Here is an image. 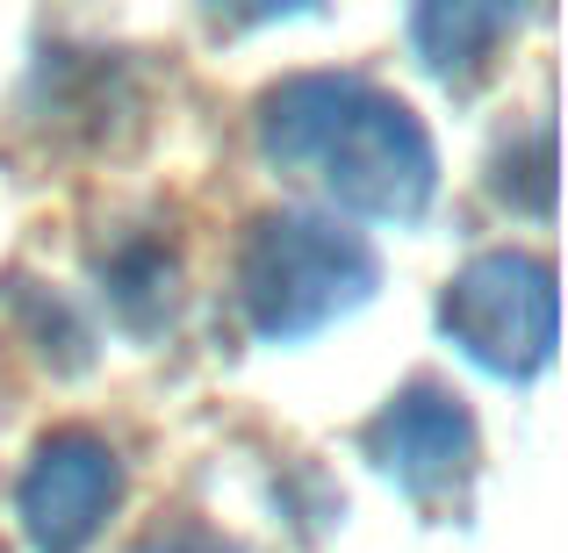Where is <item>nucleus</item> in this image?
<instances>
[{
	"mask_svg": "<svg viewBox=\"0 0 568 553\" xmlns=\"http://www.w3.org/2000/svg\"><path fill=\"white\" fill-rule=\"evenodd\" d=\"M439 324L483 373L526 381L555 360V266L532 252H483L446 280Z\"/></svg>",
	"mask_w": 568,
	"mask_h": 553,
	"instance_id": "nucleus-3",
	"label": "nucleus"
},
{
	"mask_svg": "<svg viewBox=\"0 0 568 553\" xmlns=\"http://www.w3.org/2000/svg\"><path fill=\"white\" fill-rule=\"evenodd\" d=\"M260 152L281 173L324 187L338 208L375 223L425 216L439 187L432 137L396 94L353 72H303L260 101Z\"/></svg>",
	"mask_w": 568,
	"mask_h": 553,
	"instance_id": "nucleus-1",
	"label": "nucleus"
},
{
	"mask_svg": "<svg viewBox=\"0 0 568 553\" xmlns=\"http://www.w3.org/2000/svg\"><path fill=\"white\" fill-rule=\"evenodd\" d=\"M216 22H237V29H252V22H281V14H303V8H317V0H202Z\"/></svg>",
	"mask_w": 568,
	"mask_h": 553,
	"instance_id": "nucleus-7",
	"label": "nucleus"
},
{
	"mask_svg": "<svg viewBox=\"0 0 568 553\" xmlns=\"http://www.w3.org/2000/svg\"><path fill=\"white\" fill-rule=\"evenodd\" d=\"M375 280V245L332 216H260L237 252V303L266 346H295L353 317Z\"/></svg>",
	"mask_w": 568,
	"mask_h": 553,
	"instance_id": "nucleus-2",
	"label": "nucleus"
},
{
	"mask_svg": "<svg viewBox=\"0 0 568 553\" xmlns=\"http://www.w3.org/2000/svg\"><path fill=\"white\" fill-rule=\"evenodd\" d=\"M138 553H245V546L216 540V532H194V525H181V532H159V540H144Z\"/></svg>",
	"mask_w": 568,
	"mask_h": 553,
	"instance_id": "nucleus-8",
	"label": "nucleus"
},
{
	"mask_svg": "<svg viewBox=\"0 0 568 553\" xmlns=\"http://www.w3.org/2000/svg\"><path fill=\"white\" fill-rule=\"evenodd\" d=\"M367 453L382 460V474H396L410 496H454L475 468V417L460 410V396L417 381L403 396H388V410L367 424Z\"/></svg>",
	"mask_w": 568,
	"mask_h": 553,
	"instance_id": "nucleus-5",
	"label": "nucleus"
},
{
	"mask_svg": "<svg viewBox=\"0 0 568 553\" xmlns=\"http://www.w3.org/2000/svg\"><path fill=\"white\" fill-rule=\"evenodd\" d=\"M540 0H410V43L446 86H475Z\"/></svg>",
	"mask_w": 568,
	"mask_h": 553,
	"instance_id": "nucleus-6",
	"label": "nucleus"
},
{
	"mask_svg": "<svg viewBox=\"0 0 568 553\" xmlns=\"http://www.w3.org/2000/svg\"><path fill=\"white\" fill-rule=\"evenodd\" d=\"M123 503V460L94 431H51L14 482L29 553H87Z\"/></svg>",
	"mask_w": 568,
	"mask_h": 553,
	"instance_id": "nucleus-4",
	"label": "nucleus"
}]
</instances>
